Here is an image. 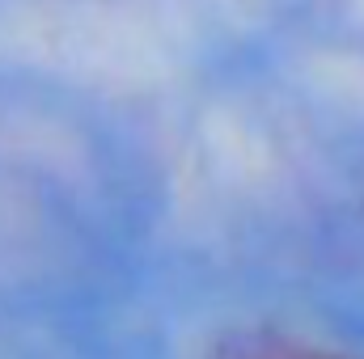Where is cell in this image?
<instances>
[{"mask_svg":"<svg viewBox=\"0 0 364 359\" xmlns=\"http://www.w3.org/2000/svg\"><path fill=\"white\" fill-rule=\"evenodd\" d=\"M208 359H352V355L318 347L309 338L279 334V330H237V334H225Z\"/></svg>","mask_w":364,"mask_h":359,"instance_id":"cell-1","label":"cell"}]
</instances>
